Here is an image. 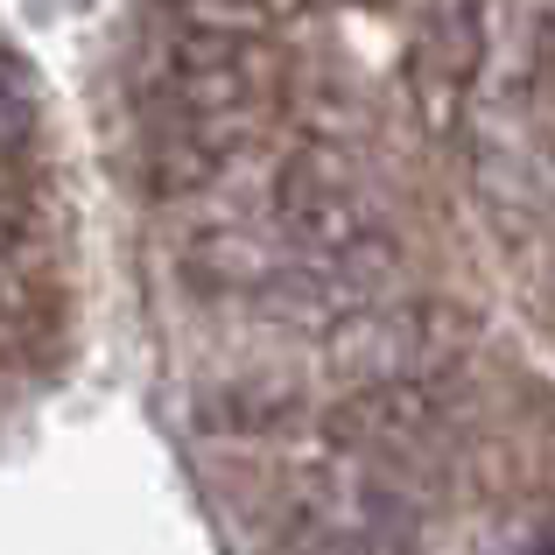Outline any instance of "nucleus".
<instances>
[{"label": "nucleus", "mask_w": 555, "mask_h": 555, "mask_svg": "<svg viewBox=\"0 0 555 555\" xmlns=\"http://www.w3.org/2000/svg\"><path fill=\"white\" fill-rule=\"evenodd\" d=\"M274 542L282 555H415L422 500L401 486V464L324 443L310 464L288 472Z\"/></svg>", "instance_id": "obj_1"}, {"label": "nucleus", "mask_w": 555, "mask_h": 555, "mask_svg": "<svg viewBox=\"0 0 555 555\" xmlns=\"http://www.w3.org/2000/svg\"><path fill=\"white\" fill-rule=\"evenodd\" d=\"M268 225L296 246V260L345 274L366 296H387L393 240H387V218H379L366 177L352 169L345 149H331V141L288 149L268 183Z\"/></svg>", "instance_id": "obj_2"}, {"label": "nucleus", "mask_w": 555, "mask_h": 555, "mask_svg": "<svg viewBox=\"0 0 555 555\" xmlns=\"http://www.w3.org/2000/svg\"><path fill=\"white\" fill-rule=\"evenodd\" d=\"M478 345V317L443 296H373L324 324V373L338 387L457 373Z\"/></svg>", "instance_id": "obj_3"}, {"label": "nucleus", "mask_w": 555, "mask_h": 555, "mask_svg": "<svg viewBox=\"0 0 555 555\" xmlns=\"http://www.w3.org/2000/svg\"><path fill=\"white\" fill-rule=\"evenodd\" d=\"M282 42L232 28H169L155 56V106L190 120H274L282 99Z\"/></svg>", "instance_id": "obj_4"}, {"label": "nucleus", "mask_w": 555, "mask_h": 555, "mask_svg": "<svg viewBox=\"0 0 555 555\" xmlns=\"http://www.w3.org/2000/svg\"><path fill=\"white\" fill-rule=\"evenodd\" d=\"M486 0H422L401 50V92L429 141H457L472 127L478 78H486Z\"/></svg>", "instance_id": "obj_5"}, {"label": "nucleus", "mask_w": 555, "mask_h": 555, "mask_svg": "<svg viewBox=\"0 0 555 555\" xmlns=\"http://www.w3.org/2000/svg\"><path fill=\"white\" fill-rule=\"evenodd\" d=\"M457 422V373L436 379H373V387H338L317 415V436L331 450H359V457L401 464L422 457L436 436Z\"/></svg>", "instance_id": "obj_6"}, {"label": "nucleus", "mask_w": 555, "mask_h": 555, "mask_svg": "<svg viewBox=\"0 0 555 555\" xmlns=\"http://www.w3.org/2000/svg\"><path fill=\"white\" fill-rule=\"evenodd\" d=\"M268 120H190V113H163L155 127V149H149V183L155 197H197L218 177L246 163L260 149Z\"/></svg>", "instance_id": "obj_7"}, {"label": "nucleus", "mask_w": 555, "mask_h": 555, "mask_svg": "<svg viewBox=\"0 0 555 555\" xmlns=\"http://www.w3.org/2000/svg\"><path fill=\"white\" fill-rule=\"evenodd\" d=\"M302 422V393L288 379H232L211 387L197 401V429L204 436H274Z\"/></svg>", "instance_id": "obj_8"}, {"label": "nucleus", "mask_w": 555, "mask_h": 555, "mask_svg": "<svg viewBox=\"0 0 555 555\" xmlns=\"http://www.w3.org/2000/svg\"><path fill=\"white\" fill-rule=\"evenodd\" d=\"M36 120H42L36 70H28L14 50H0V163H14V155L36 141Z\"/></svg>", "instance_id": "obj_9"}, {"label": "nucleus", "mask_w": 555, "mask_h": 555, "mask_svg": "<svg viewBox=\"0 0 555 555\" xmlns=\"http://www.w3.org/2000/svg\"><path fill=\"white\" fill-rule=\"evenodd\" d=\"M169 28H232V36H274V0H163Z\"/></svg>", "instance_id": "obj_10"}, {"label": "nucleus", "mask_w": 555, "mask_h": 555, "mask_svg": "<svg viewBox=\"0 0 555 555\" xmlns=\"http://www.w3.org/2000/svg\"><path fill=\"white\" fill-rule=\"evenodd\" d=\"M22 232H28V204L14 197V190H0V254H8Z\"/></svg>", "instance_id": "obj_11"}, {"label": "nucleus", "mask_w": 555, "mask_h": 555, "mask_svg": "<svg viewBox=\"0 0 555 555\" xmlns=\"http://www.w3.org/2000/svg\"><path fill=\"white\" fill-rule=\"evenodd\" d=\"M359 8H387V0H359Z\"/></svg>", "instance_id": "obj_12"}]
</instances>
